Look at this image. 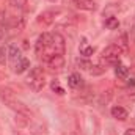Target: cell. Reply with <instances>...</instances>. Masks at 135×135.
<instances>
[{"mask_svg":"<svg viewBox=\"0 0 135 135\" xmlns=\"http://www.w3.org/2000/svg\"><path fill=\"white\" fill-rule=\"evenodd\" d=\"M0 99H2V102H5V105H8V107H9L11 110H14L16 113H21V115L30 116V110L27 108V105H25L24 102L19 101L9 88L0 86Z\"/></svg>","mask_w":135,"mask_h":135,"instance_id":"1","label":"cell"},{"mask_svg":"<svg viewBox=\"0 0 135 135\" xmlns=\"http://www.w3.org/2000/svg\"><path fill=\"white\" fill-rule=\"evenodd\" d=\"M30 88L33 91H41L46 85V80H44V72H42V68L35 66L30 69V74H28V79H27Z\"/></svg>","mask_w":135,"mask_h":135,"instance_id":"2","label":"cell"},{"mask_svg":"<svg viewBox=\"0 0 135 135\" xmlns=\"http://www.w3.org/2000/svg\"><path fill=\"white\" fill-rule=\"evenodd\" d=\"M123 52H124V50H123L119 46L112 44V46H108V47H105V49L102 50V60H104L105 63H108V65H118L119 57H121Z\"/></svg>","mask_w":135,"mask_h":135,"instance_id":"3","label":"cell"},{"mask_svg":"<svg viewBox=\"0 0 135 135\" xmlns=\"http://www.w3.org/2000/svg\"><path fill=\"white\" fill-rule=\"evenodd\" d=\"M50 46H52V35H50V33H42L39 38H38L36 46H35L38 57H41V55H42V54H44Z\"/></svg>","mask_w":135,"mask_h":135,"instance_id":"4","label":"cell"},{"mask_svg":"<svg viewBox=\"0 0 135 135\" xmlns=\"http://www.w3.org/2000/svg\"><path fill=\"white\" fill-rule=\"evenodd\" d=\"M55 16H57V11H42L38 17H36V22L42 27H49L55 22Z\"/></svg>","mask_w":135,"mask_h":135,"instance_id":"5","label":"cell"},{"mask_svg":"<svg viewBox=\"0 0 135 135\" xmlns=\"http://www.w3.org/2000/svg\"><path fill=\"white\" fill-rule=\"evenodd\" d=\"M8 27L9 28H14L17 32H21L24 27H25V17L24 16H11L9 21H8Z\"/></svg>","mask_w":135,"mask_h":135,"instance_id":"6","label":"cell"},{"mask_svg":"<svg viewBox=\"0 0 135 135\" xmlns=\"http://www.w3.org/2000/svg\"><path fill=\"white\" fill-rule=\"evenodd\" d=\"M47 65L52 69H61V68L65 66V57L63 55H52L47 60Z\"/></svg>","mask_w":135,"mask_h":135,"instance_id":"7","label":"cell"},{"mask_svg":"<svg viewBox=\"0 0 135 135\" xmlns=\"http://www.w3.org/2000/svg\"><path fill=\"white\" fill-rule=\"evenodd\" d=\"M112 116L119 119V121H124V119H127V110L121 105H116V107L112 108Z\"/></svg>","mask_w":135,"mask_h":135,"instance_id":"8","label":"cell"},{"mask_svg":"<svg viewBox=\"0 0 135 135\" xmlns=\"http://www.w3.org/2000/svg\"><path fill=\"white\" fill-rule=\"evenodd\" d=\"M28 68H30V61L22 57L19 61L14 63V72H16V74H22V72H25Z\"/></svg>","mask_w":135,"mask_h":135,"instance_id":"9","label":"cell"},{"mask_svg":"<svg viewBox=\"0 0 135 135\" xmlns=\"http://www.w3.org/2000/svg\"><path fill=\"white\" fill-rule=\"evenodd\" d=\"M8 57H9V60L13 61V63H16V61H19L21 58H22V55H21V50L16 47V46H9L8 47Z\"/></svg>","mask_w":135,"mask_h":135,"instance_id":"10","label":"cell"},{"mask_svg":"<svg viewBox=\"0 0 135 135\" xmlns=\"http://www.w3.org/2000/svg\"><path fill=\"white\" fill-rule=\"evenodd\" d=\"M68 83H69V86H71V88H80L83 82H82V77H80V74L74 72V74H71V75H69V79H68Z\"/></svg>","mask_w":135,"mask_h":135,"instance_id":"11","label":"cell"},{"mask_svg":"<svg viewBox=\"0 0 135 135\" xmlns=\"http://www.w3.org/2000/svg\"><path fill=\"white\" fill-rule=\"evenodd\" d=\"M75 5H77V8L86 9V11H94V9H96V3H94L93 0H79Z\"/></svg>","mask_w":135,"mask_h":135,"instance_id":"12","label":"cell"},{"mask_svg":"<svg viewBox=\"0 0 135 135\" xmlns=\"http://www.w3.org/2000/svg\"><path fill=\"white\" fill-rule=\"evenodd\" d=\"M115 74H116L118 79L126 80V79L129 77V69L124 66V65H116V68H115Z\"/></svg>","mask_w":135,"mask_h":135,"instance_id":"13","label":"cell"},{"mask_svg":"<svg viewBox=\"0 0 135 135\" xmlns=\"http://www.w3.org/2000/svg\"><path fill=\"white\" fill-rule=\"evenodd\" d=\"M118 25H119L118 17H115V16H108V17L105 19V27H107V28L115 30V28H118Z\"/></svg>","mask_w":135,"mask_h":135,"instance_id":"14","label":"cell"},{"mask_svg":"<svg viewBox=\"0 0 135 135\" xmlns=\"http://www.w3.org/2000/svg\"><path fill=\"white\" fill-rule=\"evenodd\" d=\"M8 3L17 9H25V6H27V0H8Z\"/></svg>","mask_w":135,"mask_h":135,"instance_id":"15","label":"cell"},{"mask_svg":"<svg viewBox=\"0 0 135 135\" xmlns=\"http://www.w3.org/2000/svg\"><path fill=\"white\" fill-rule=\"evenodd\" d=\"M77 65H79V68H80V69L88 71V72H90V71H91V68H93V65H91L88 60H83V58H79V60H77Z\"/></svg>","mask_w":135,"mask_h":135,"instance_id":"16","label":"cell"},{"mask_svg":"<svg viewBox=\"0 0 135 135\" xmlns=\"http://www.w3.org/2000/svg\"><path fill=\"white\" fill-rule=\"evenodd\" d=\"M93 52H94V47H91V46H86V44H83V46L80 47V55L90 57V55H93Z\"/></svg>","mask_w":135,"mask_h":135,"instance_id":"17","label":"cell"},{"mask_svg":"<svg viewBox=\"0 0 135 135\" xmlns=\"http://www.w3.org/2000/svg\"><path fill=\"white\" fill-rule=\"evenodd\" d=\"M50 86H52V90H54V91H57V94H65V90L60 86L58 80H54V82L50 83Z\"/></svg>","mask_w":135,"mask_h":135,"instance_id":"18","label":"cell"},{"mask_svg":"<svg viewBox=\"0 0 135 135\" xmlns=\"http://www.w3.org/2000/svg\"><path fill=\"white\" fill-rule=\"evenodd\" d=\"M102 72H104V68H101V66H93L91 71H90L91 75H99V74H102Z\"/></svg>","mask_w":135,"mask_h":135,"instance_id":"19","label":"cell"},{"mask_svg":"<svg viewBox=\"0 0 135 135\" xmlns=\"http://www.w3.org/2000/svg\"><path fill=\"white\" fill-rule=\"evenodd\" d=\"M6 55H8V52H6L3 47H0V65H5V61H6Z\"/></svg>","mask_w":135,"mask_h":135,"instance_id":"20","label":"cell"},{"mask_svg":"<svg viewBox=\"0 0 135 135\" xmlns=\"http://www.w3.org/2000/svg\"><path fill=\"white\" fill-rule=\"evenodd\" d=\"M131 41L135 42V22H134V25H132V28H131Z\"/></svg>","mask_w":135,"mask_h":135,"instance_id":"21","label":"cell"},{"mask_svg":"<svg viewBox=\"0 0 135 135\" xmlns=\"http://www.w3.org/2000/svg\"><path fill=\"white\" fill-rule=\"evenodd\" d=\"M124 135H135V129H127L124 132Z\"/></svg>","mask_w":135,"mask_h":135,"instance_id":"22","label":"cell"},{"mask_svg":"<svg viewBox=\"0 0 135 135\" xmlns=\"http://www.w3.org/2000/svg\"><path fill=\"white\" fill-rule=\"evenodd\" d=\"M72 2H74V3H77V2H79V0H72Z\"/></svg>","mask_w":135,"mask_h":135,"instance_id":"23","label":"cell"},{"mask_svg":"<svg viewBox=\"0 0 135 135\" xmlns=\"http://www.w3.org/2000/svg\"><path fill=\"white\" fill-rule=\"evenodd\" d=\"M49 2H57V0H49Z\"/></svg>","mask_w":135,"mask_h":135,"instance_id":"24","label":"cell"},{"mask_svg":"<svg viewBox=\"0 0 135 135\" xmlns=\"http://www.w3.org/2000/svg\"><path fill=\"white\" fill-rule=\"evenodd\" d=\"M2 77H3V75H2V72H0V79H2Z\"/></svg>","mask_w":135,"mask_h":135,"instance_id":"25","label":"cell"},{"mask_svg":"<svg viewBox=\"0 0 135 135\" xmlns=\"http://www.w3.org/2000/svg\"><path fill=\"white\" fill-rule=\"evenodd\" d=\"M0 38H2V32H0Z\"/></svg>","mask_w":135,"mask_h":135,"instance_id":"26","label":"cell"}]
</instances>
